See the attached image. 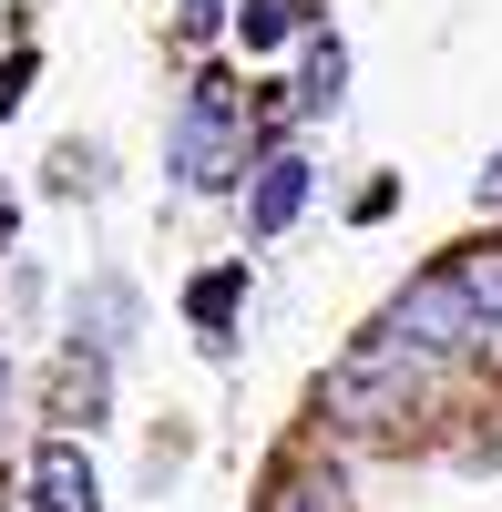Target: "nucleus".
Returning <instances> with one entry per match:
<instances>
[{
    "label": "nucleus",
    "instance_id": "f257e3e1",
    "mask_svg": "<svg viewBox=\"0 0 502 512\" xmlns=\"http://www.w3.org/2000/svg\"><path fill=\"white\" fill-rule=\"evenodd\" d=\"M380 338H390V349H410V359H441V349H472V338H482V308H472V287H462V267H431V277H410V287L390 297V318H380Z\"/></svg>",
    "mask_w": 502,
    "mask_h": 512
},
{
    "label": "nucleus",
    "instance_id": "f03ea898",
    "mask_svg": "<svg viewBox=\"0 0 502 512\" xmlns=\"http://www.w3.org/2000/svg\"><path fill=\"white\" fill-rule=\"evenodd\" d=\"M236 164H246V144H236V82L205 72L185 93V113H175V175L185 185H226Z\"/></svg>",
    "mask_w": 502,
    "mask_h": 512
},
{
    "label": "nucleus",
    "instance_id": "7ed1b4c3",
    "mask_svg": "<svg viewBox=\"0 0 502 512\" xmlns=\"http://www.w3.org/2000/svg\"><path fill=\"white\" fill-rule=\"evenodd\" d=\"M410 390H421V359L390 349V338H369V349H349L339 369H328V410H349V420H380V410H400Z\"/></svg>",
    "mask_w": 502,
    "mask_h": 512
},
{
    "label": "nucleus",
    "instance_id": "20e7f679",
    "mask_svg": "<svg viewBox=\"0 0 502 512\" xmlns=\"http://www.w3.org/2000/svg\"><path fill=\"white\" fill-rule=\"evenodd\" d=\"M298 205H308V164H298V154H257L246 226H257V236H287V226H298Z\"/></svg>",
    "mask_w": 502,
    "mask_h": 512
},
{
    "label": "nucleus",
    "instance_id": "39448f33",
    "mask_svg": "<svg viewBox=\"0 0 502 512\" xmlns=\"http://www.w3.org/2000/svg\"><path fill=\"white\" fill-rule=\"evenodd\" d=\"M31 512H103L93 502V461H82L72 441H41L31 451Z\"/></svg>",
    "mask_w": 502,
    "mask_h": 512
},
{
    "label": "nucleus",
    "instance_id": "423d86ee",
    "mask_svg": "<svg viewBox=\"0 0 502 512\" xmlns=\"http://www.w3.org/2000/svg\"><path fill=\"white\" fill-rule=\"evenodd\" d=\"M236 297H246V277H236V267H216V277H195V287H185V308H195V328H205V338H226Z\"/></svg>",
    "mask_w": 502,
    "mask_h": 512
},
{
    "label": "nucleus",
    "instance_id": "0eeeda50",
    "mask_svg": "<svg viewBox=\"0 0 502 512\" xmlns=\"http://www.w3.org/2000/svg\"><path fill=\"white\" fill-rule=\"evenodd\" d=\"M298 21H308V0H246V21H236V31H246V52H277Z\"/></svg>",
    "mask_w": 502,
    "mask_h": 512
},
{
    "label": "nucleus",
    "instance_id": "6e6552de",
    "mask_svg": "<svg viewBox=\"0 0 502 512\" xmlns=\"http://www.w3.org/2000/svg\"><path fill=\"white\" fill-rule=\"evenodd\" d=\"M462 287H472L482 328H502V246H472V256H462Z\"/></svg>",
    "mask_w": 502,
    "mask_h": 512
},
{
    "label": "nucleus",
    "instance_id": "1a4fd4ad",
    "mask_svg": "<svg viewBox=\"0 0 502 512\" xmlns=\"http://www.w3.org/2000/svg\"><path fill=\"white\" fill-rule=\"evenodd\" d=\"M339 82H349V52H339V41H318V52H308V82H298V103L328 113V103H339Z\"/></svg>",
    "mask_w": 502,
    "mask_h": 512
},
{
    "label": "nucleus",
    "instance_id": "9d476101",
    "mask_svg": "<svg viewBox=\"0 0 502 512\" xmlns=\"http://www.w3.org/2000/svg\"><path fill=\"white\" fill-rule=\"evenodd\" d=\"M277 512H339V482H277Z\"/></svg>",
    "mask_w": 502,
    "mask_h": 512
},
{
    "label": "nucleus",
    "instance_id": "9b49d317",
    "mask_svg": "<svg viewBox=\"0 0 502 512\" xmlns=\"http://www.w3.org/2000/svg\"><path fill=\"white\" fill-rule=\"evenodd\" d=\"M21 93H31V52H11V62H0V123L21 113Z\"/></svg>",
    "mask_w": 502,
    "mask_h": 512
},
{
    "label": "nucleus",
    "instance_id": "f8f14e48",
    "mask_svg": "<svg viewBox=\"0 0 502 512\" xmlns=\"http://www.w3.org/2000/svg\"><path fill=\"white\" fill-rule=\"evenodd\" d=\"M472 195H482V205H502V154L482 164V185H472Z\"/></svg>",
    "mask_w": 502,
    "mask_h": 512
}]
</instances>
